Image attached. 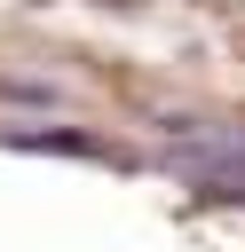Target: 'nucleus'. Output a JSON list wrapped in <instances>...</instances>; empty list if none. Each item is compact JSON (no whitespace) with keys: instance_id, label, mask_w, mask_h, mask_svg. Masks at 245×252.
I'll use <instances>...</instances> for the list:
<instances>
[{"instance_id":"nucleus-2","label":"nucleus","mask_w":245,"mask_h":252,"mask_svg":"<svg viewBox=\"0 0 245 252\" xmlns=\"http://www.w3.org/2000/svg\"><path fill=\"white\" fill-rule=\"evenodd\" d=\"M8 142H16V150H63V158H111L95 134H71V126H16Z\"/></svg>"},{"instance_id":"nucleus-1","label":"nucleus","mask_w":245,"mask_h":252,"mask_svg":"<svg viewBox=\"0 0 245 252\" xmlns=\"http://www.w3.org/2000/svg\"><path fill=\"white\" fill-rule=\"evenodd\" d=\"M166 173L198 181V189H221V197H245V134H174Z\"/></svg>"},{"instance_id":"nucleus-3","label":"nucleus","mask_w":245,"mask_h":252,"mask_svg":"<svg viewBox=\"0 0 245 252\" xmlns=\"http://www.w3.org/2000/svg\"><path fill=\"white\" fill-rule=\"evenodd\" d=\"M0 94L8 102H32V110H55V87H40V79H8L0 71Z\"/></svg>"}]
</instances>
